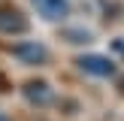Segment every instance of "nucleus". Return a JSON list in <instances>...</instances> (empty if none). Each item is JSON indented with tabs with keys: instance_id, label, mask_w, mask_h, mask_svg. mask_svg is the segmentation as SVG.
<instances>
[{
	"instance_id": "f257e3e1",
	"label": "nucleus",
	"mask_w": 124,
	"mask_h": 121,
	"mask_svg": "<svg viewBox=\"0 0 124 121\" xmlns=\"http://www.w3.org/2000/svg\"><path fill=\"white\" fill-rule=\"evenodd\" d=\"M30 30V21L15 3L9 0H0V33H9V36H18V33H27Z\"/></svg>"
},
{
	"instance_id": "f03ea898",
	"label": "nucleus",
	"mask_w": 124,
	"mask_h": 121,
	"mask_svg": "<svg viewBox=\"0 0 124 121\" xmlns=\"http://www.w3.org/2000/svg\"><path fill=\"white\" fill-rule=\"evenodd\" d=\"M76 64H79V70H82V73L97 76V79H109V76H115V64H112L109 58H103V54H82Z\"/></svg>"
},
{
	"instance_id": "7ed1b4c3",
	"label": "nucleus",
	"mask_w": 124,
	"mask_h": 121,
	"mask_svg": "<svg viewBox=\"0 0 124 121\" xmlns=\"http://www.w3.org/2000/svg\"><path fill=\"white\" fill-rule=\"evenodd\" d=\"M33 6L46 21H64L70 15V0H33Z\"/></svg>"
},
{
	"instance_id": "20e7f679",
	"label": "nucleus",
	"mask_w": 124,
	"mask_h": 121,
	"mask_svg": "<svg viewBox=\"0 0 124 121\" xmlns=\"http://www.w3.org/2000/svg\"><path fill=\"white\" fill-rule=\"evenodd\" d=\"M12 54L24 64H42L48 58V48L39 45V42H18V45H12Z\"/></svg>"
},
{
	"instance_id": "39448f33",
	"label": "nucleus",
	"mask_w": 124,
	"mask_h": 121,
	"mask_svg": "<svg viewBox=\"0 0 124 121\" xmlns=\"http://www.w3.org/2000/svg\"><path fill=\"white\" fill-rule=\"evenodd\" d=\"M24 97H27L30 103H36V106H46V103H52L54 91L48 88V82H42V79H36V82H24Z\"/></svg>"
},
{
	"instance_id": "423d86ee",
	"label": "nucleus",
	"mask_w": 124,
	"mask_h": 121,
	"mask_svg": "<svg viewBox=\"0 0 124 121\" xmlns=\"http://www.w3.org/2000/svg\"><path fill=\"white\" fill-rule=\"evenodd\" d=\"M112 48H115V52H121V54H124V39H115V42H112Z\"/></svg>"
},
{
	"instance_id": "0eeeda50",
	"label": "nucleus",
	"mask_w": 124,
	"mask_h": 121,
	"mask_svg": "<svg viewBox=\"0 0 124 121\" xmlns=\"http://www.w3.org/2000/svg\"><path fill=\"white\" fill-rule=\"evenodd\" d=\"M0 121H9V118H6V115H3V112H0Z\"/></svg>"
},
{
	"instance_id": "6e6552de",
	"label": "nucleus",
	"mask_w": 124,
	"mask_h": 121,
	"mask_svg": "<svg viewBox=\"0 0 124 121\" xmlns=\"http://www.w3.org/2000/svg\"><path fill=\"white\" fill-rule=\"evenodd\" d=\"M3 85H6V82H3V76H0V88H3Z\"/></svg>"
}]
</instances>
